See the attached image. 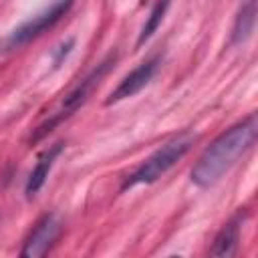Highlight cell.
Here are the masks:
<instances>
[{
    "label": "cell",
    "mask_w": 258,
    "mask_h": 258,
    "mask_svg": "<svg viewBox=\"0 0 258 258\" xmlns=\"http://www.w3.org/2000/svg\"><path fill=\"white\" fill-rule=\"evenodd\" d=\"M198 139V135L194 133H181L177 137H173L171 141H167L165 145H161L155 153H151L133 173H129L123 183H121V191L131 189L135 185H149L155 183L163 173H167L194 145V141Z\"/></svg>",
    "instance_id": "2"
},
{
    "label": "cell",
    "mask_w": 258,
    "mask_h": 258,
    "mask_svg": "<svg viewBox=\"0 0 258 258\" xmlns=\"http://www.w3.org/2000/svg\"><path fill=\"white\" fill-rule=\"evenodd\" d=\"M60 234V220L56 214H46L42 216L34 230L30 232V236L26 238L22 250H20V256L22 258H36V256H42L50 246L52 242L58 238Z\"/></svg>",
    "instance_id": "5"
},
{
    "label": "cell",
    "mask_w": 258,
    "mask_h": 258,
    "mask_svg": "<svg viewBox=\"0 0 258 258\" xmlns=\"http://www.w3.org/2000/svg\"><path fill=\"white\" fill-rule=\"evenodd\" d=\"M73 46H75V38H67L64 42H60L56 48H52V69H58L62 62H64V58L71 54V50H73Z\"/></svg>",
    "instance_id": "11"
},
{
    "label": "cell",
    "mask_w": 258,
    "mask_h": 258,
    "mask_svg": "<svg viewBox=\"0 0 258 258\" xmlns=\"http://www.w3.org/2000/svg\"><path fill=\"white\" fill-rule=\"evenodd\" d=\"M159 62H161V58H159L157 54L151 56V58H147V60H143L137 69H133V71L117 85L115 91H111V95L105 99V105H113V103H119V101H123V99H129V97L137 95V93L153 79V75H155Z\"/></svg>",
    "instance_id": "6"
},
{
    "label": "cell",
    "mask_w": 258,
    "mask_h": 258,
    "mask_svg": "<svg viewBox=\"0 0 258 258\" xmlns=\"http://www.w3.org/2000/svg\"><path fill=\"white\" fill-rule=\"evenodd\" d=\"M254 24H256V0H244L232 26V44L246 42L254 32Z\"/></svg>",
    "instance_id": "9"
},
{
    "label": "cell",
    "mask_w": 258,
    "mask_h": 258,
    "mask_svg": "<svg viewBox=\"0 0 258 258\" xmlns=\"http://www.w3.org/2000/svg\"><path fill=\"white\" fill-rule=\"evenodd\" d=\"M115 58H117L115 54H109L101 64H97V69H93V71H91V73H89V75H87V77H85V79H83V81H81V83H79V85H77V87H75V89H73L64 99H62V103H60L58 111H56L48 121H44L42 125H38V127H36V131L32 133L30 141H32V143L40 141V139H42L46 133H50V131H52L60 121H64L67 117H71V115H73V113H75V111H77V109H79V107L89 99V95H91V93H93V89L101 83V79L109 73V69L113 67Z\"/></svg>",
    "instance_id": "3"
},
{
    "label": "cell",
    "mask_w": 258,
    "mask_h": 258,
    "mask_svg": "<svg viewBox=\"0 0 258 258\" xmlns=\"http://www.w3.org/2000/svg\"><path fill=\"white\" fill-rule=\"evenodd\" d=\"M169 4H171V0H157V2L153 4V8H151V12H149V16H147V20H145V24H143V28H141V32H139L137 46H141L145 40H149V38L153 36V32L159 28V24H161V20H163V16H165Z\"/></svg>",
    "instance_id": "10"
},
{
    "label": "cell",
    "mask_w": 258,
    "mask_h": 258,
    "mask_svg": "<svg viewBox=\"0 0 258 258\" xmlns=\"http://www.w3.org/2000/svg\"><path fill=\"white\" fill-rule=\"evenodd\" d=\"M75 0H54L46 10H42L40 14L32 16L30 20L22 22L18 28H14L2 42V46L6 50H14V48H20L24 44H28L30 40H34L36 36H40L44 30L52 28L67 12L69 8L73 6Z\"/></svg>",
    "instance_id": "4"
},
{
    "label": "cell",
    "mask_w": 258,
    "mask_h": 258,
    "mask_svg": "<svg viewBox=\"0 0 258 258\" xmlns=\"http://www.w3.org/2000/svg\"><path fill=\"white\" fill-rule=\"evenodd\" d=\"M256 133H258L256 113H250L246 119L226 129L198 157L196 165L191 167V181L198 187H212L254 145Z\"/></svg>",
    "instance_id": "1"
},
{
    "label": "cell",
    "mask_w": 258,
    "mask_h": 258,
    "mask_svg": "<svg viewBox=\"0 0 258 258\" xmlns=\"http://www.w3.org/2000/svg\"><path fill=\"white\" fill-rule=\"evenodd\" d=\"M238 240H240V216L232 218L230 222H226L222 226V230L214 238V244L210 248V254L212 256H218V258L234 256L236 250H238Z\"/></svg>",
    "instance_id": "8"
},
{
    "label": "cell",
    "mask_w": 258,
    "mask_h": 258,
    "mask_svg": "<svg viewBox=\"0 0 258 258\" xmlns=\"http://www.w3.org/2000/svg\"><path fill=\"white\" fill-rule=\"evenodd\" d=\"M62 147H64L62 143H54V145H50L40 155V159L36 161V165L32 167V171H30V175L26 179V187H24L26 189V198H32V196H36L40 191V187L44 185V181H46V177H48V173H50L56 157L60 155Z\"/></svg>",
    "instance_id": "7"
}]
</instances>
